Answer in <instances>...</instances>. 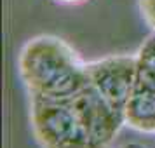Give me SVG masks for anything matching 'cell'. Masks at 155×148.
Returning <instances> with one entry per match:
<instances>
[{
  "label": "cell",
  "instance_id": "cell-1",
  "mask_svg": "<svg viewBox=\"0 0 155 148\" xmlns=\"http://www.w3.org/2000/svg\"><path fill=\"white\" fill-rule=\"evenodd\" d=\"M18 70L30 96L38 98H70L89 84L87 63L54 35L30 38L19 51Z\"/></svg>",
  "mask_w": 155,
  "mask_h": 148
},
{
  "label": "cell",
  "instance_id": "cell-2",
  "mask_svg": "<svg viewBox=\"0 0 155 148\" xmlns=\"http://www.w3.org/2000/svg\"><path fill=\"white\" fill-rule=\"evenodd\" d=\"M30 122L42 148H96L68 98L30 96Z\"/></svg>",
  "mask_w": 155,
  "mask_h": 148
},
{
  "label": "cell",
  "instance_id": "cell-3",
  "mask_svg": "<svg viewBox=\"0 0 155 148\" xmlns=\"http://www.w3.org/2000/svg\"><path fill=\"white\" fill-rule=\"evenodd\" d=\"M96 148H112L124 122V112L110 105L91 84L68 98Z\"/></svg>",
  "mask_w": 155,
  "mask_h": 148
},
{
  "label": "cell",
  "instance_id": "cell-4",
  "mask_svg": "<svg viewBox=\"0 0 155 148\" xmlns=\"http://www.w3.org/2000/svg\"><path fill=\"white\" fill-rule=\"evenodd\" d=\"M136 54L106 56L87 63L89 84L117 110L126 108L136 89Z\"/></svg>",
  "mask_w": 155,
  "mask_h": 148
},
{
  "label": "cell",
  "instance_id": "cell-5",
  "mask_svg": "<svg viewBox=\"0 0 155 148\" xmlns=\"http://www.w3.org/2000/svg\"><path fill=\"white\" fill-rule=\"evenodd\" d=\"M124 122L138 133L155 134V92L136 87L124 108Z\"/></svg>",
  "mask_w": 155,
  "mask_h": 148
},
{
  "label": "cell",
  "instance_id": "cell-6",
  "mask_svg": "<svg viewBox=\"0 0 155 148\" xmlns=\"http://www.w3.org/2000/svg\"><path fill=\"white\" fill-rule=\"evenodd\" d=\"M136 87L155 92V33L148 37L136 52Z\"/></svg>",
  "mask_w": 155,
  "mask_h": 148
},
{
  "label": "cell",
  "instance_id": "cell-7",
  "mask_svg": "<svg viewBox=\"0 0 155 148\" xmlns=\"http://www.w3.org/2000/svg\"><path fill=\"white\" fill-rule=\"evenodd\" d=\"M140 11L152 33H155V0H140Z\"/></svg>",
  "mask_w": 155,
  "mask_h": 148
},
{
  "label": "cell",
  "instance_id": "cell-8",
  "mask_svg": "<svg viewBox=\"0 0 155 148\" xmlns=\"http://www.w3.org/2000/svg\"><path fill=\"white\" fill-rule=\"evenodd\" d=\"M115 148H150V146L143 145V143H124V145H119Z\"/></svg>",
  "mask_w": 155,
  "mask_h": 148
},
{
  "label": "cell",
  "instance_id": "cell-9",
  "mask_svg": "<svg viewBox=\"0 0 155 148\" xmlns=\"http://www.w3.org/2000/svg\"><path fill=\"white\" fill-rule=\"evenodd\" d=\"M59 2H63V4H78L82 0H59Z\"/></svg>",
  "mask_w": 155,
  "mask_h": 148
}]
</instances>
